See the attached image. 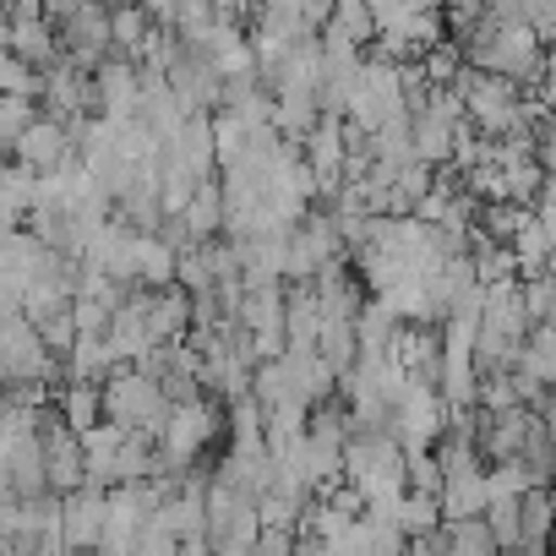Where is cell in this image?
<instances>
[{
	"mask_svg": "<svg viewBox=\"0 0 556 556\" xmlns=\"http://www.w3.org/2000/svg\"><path fill=\"white\" fill-rule=\"evenodd\" d=\"M104 420L110 426H121V431H131V437H148V442H159V431H164V420H169V399H164V388L153 382V377H142L137 366H121V371H110L104 377Z\"/></svg>",
	"mask_w": 556,
	"mask_h": 556,
	"instance_id": "6da1fadb",
	"label": "cell"
},
{
	"mask_svg": "<svg viewBox=\"0 0 556 556\" xmlns=\"http://www.w3.org/2000/svg\"><path fill=\"white\" fill-rule=\"evenodd\" d=\"M262 534V507L256 496L224 485L218 475L207 480V523H202V545L207 556H240L251 551V540Z\"/></svg>",
	"mask_w": 556,
	"mask_h": 556,
	"instance_id": "7a4b0ae2",
	"label": "cell"
},
{
	"mask_svg": "<svg viewBox=\"0 0 556 556\" xmlns=\"http://www.w3.org/2000/svg\"><path fill=\"white\" fill-rule=\"evenodd\" d=\"M39 447H45V480H50V496H72L88 485V458H83V437L61 426L55 404L39 426Z\"/></svg>",
	"mask_w": 556,
	"mask_h": 556,
	"instance_id": "3957f363",
	"label": "cell"
},
{
	"mask_svg": "<svg viewBox=\"0 0 556 556\" xmlns=\"http://www.w3.org/2000/svg\"><path fill=\"white\" fill-rule=\"evenodd\" d=\"M7 50L12 55H23L34 72H50V66H61V39H55V28H50V17L39 12V7H7Z\"/></svg>",
	"mask_w": 556,
	"mask_h": 556,
	"instance_id": "277c9868",
	"label": "cell"
},
{
	"mask_svg": "<svg viewBox=\"0 0 556 556\" xmlns=\"http://www.w3.org/2000/svg\"><path fill=\"white\" fill-rule=\"evenodd\" d=\"M104 518H110V491L83 485V491L61 496V534H66V551H99Z\"/></svg>",
	"mask_w": 556,
	"mask_h": 556,
	"instance_id": "5b68a950",
	"label": "cell"
},
{
	"mask_svg": "<svg viewBox=\"0 0 556 556\" xmlns=\"http://www.w3.org/2000/svg\"><path fill=\"white\" fill-rule=\"evenodd\" d=\"M77 159V148H72V131L61 126V121H34L28 131H23V142H17V159L12 164H23L28 175H55V169H66Z\"/></svg>",
	"mask_w": 556,
	"mask_h": 556,
	"instance_id": "8992f818",
	"label": "cell"
},
{
	"mask_svg": "<svg viewBox=\"0 0 556 556\" xmlns=\"http://www.w3.org/2000/svg\"><path fill=\"white\" fill-rule=\"evenodd\" d=\"M55 415H61L66 431L88 437L93 426H104V393H99L93 382H66V388L55 393Z\"/></svg>",
	"mask_w": 556,
	"mask_h": 556,
	"instance_id": "52a82bcc",
	"label": "cell"
},
{
	"mask_svg": "<svg viewBox=\"0 0 556 556\" xmlns=\"http://www.w3.org/2000/svg\"><path fill=\"white\" fill-rule=\"evenodd\" d=\"M34 191L39 175H28L23 164H0V229H17L34 213Z\"/></svg>",
	"mask_w": 556,
	"mask_h": 556,
	"instance_id": "ba28073f",
	"label": "cell"
},
{
	"mask_svg": "<svg viewBox=\"0 0 556 556\" xmlns=\"http://www.w3.org/2000/svg\"><path fill=\"white\" fill-rule=\"evenodd\" d=\"M317 361L333 371V377H350L355 371V361H361V339H355V323H323V333H317Z\"/></svg>",
	"mask_w": 556,
	"mask_h": 556,
	"instance_id": "9c48e42d",
	"label": "cell"
},
{
	"mask_svg": "<svg viewBox=\"0 0 556 556\" xmlns=\"http://www.w3.org/2000/svg\"><path fill=\"white\" fill-rule=\"evenodd\" d=\"M437 502H442V523H464V518H485V507H491V491H485V475H469V480H447Z\"/></svg>",
	"mask_w": 556,
	"mask_h": 556,
	"instance_id": "30bf717a",
	"label": "cell"
},
{
	"mask_svg": "<svg viewBox=\"0 0 556 556\" xmlns=\"http://www.w3.org/2000/svg\"><path fill=\"white\" fill-rule=\"evenodd\" d=\"M39 93H45V72H34L23 55L0 45V99H39Z\"/></svg>",
	"mask_w": 556,
	"mask_h": 556,
	"instance_id": "8fae6325",
	"label": "cell"
},
{
	"mask_svg": "<svg viewBox=\"0 0 556 556\" xmlns=\"http://www.w3.org/2000/svg\"><path fill=\"white\" fill-rule=\"evenodd\" d=\"M39 115H45V110H39V99H0V142H7V148L17 153L23 131H28Z\"/></svg>",
	"mask_w": 556,
	"mask_h": 556,
	"instance_id": "7c38bea8",
	"label": "cell"
},
{
	"mask_svg": "<svg viewBox=\"0 0 556 556\" xmlns=\"http://www.w3.org/2000/svg\"><path fill=\"white\" fill-rule=\"evenodd\" d=\"M404 458H409V469H404L409 491H415V496H442V469H437V458H431V453H404Z\"/></svg>",
	"mask_w": 556,
	"mask_h": 556,
	"instance_id": "4fadbf2b",
	"label": "cell"
},
{
	"mask_svg": "<svg viewBox=\"0 0 556 556\" xmlns=\"http://www.w3.org/2000/svg\"><path fill=\"white\" fill-rule=\"evenodd\" d=\"M485 491L491 496H523V491H534V480L523 475V464H491L485 469Z\"/></svg>",
	"mask_w": 556,
	"mask_h": 556,
	"instance_id": "5bb4252c",
	"label": "cell"
},
{
	"mask_svg": "<svg viewBox=\"0 0 556 556\" xmlns=\"http://www.w3.org/2000/svg\"><path fill=\"white\" fill-rule=\"evenodd\" d=\"M534 218H540V229H545V240H551V251H556V191H545V197L534 202Z\"/></svg>",
	"mask_w": 556,
	"mask_h": 556,
	"instance_id": "9a60e30c",
	"label": "cell"
},
{
	"mask_svg": "<svg viewBox=\"0 0 556 556\" xmlns=\"http://www.w3.org/2000/svg\"><path fill=\"white\" fill-rule=\"evenodd\" d=\"M534 415H540V426H545V437H551V447H556V388H545V393H540Z\"/></svg>",
	"mask_w": 556,
	"mask_h": 556,
	"instance_id": "2e32d148",
	"label": "cell"
},
{
	"mask_svg": "<svg viewBox=\"0 0 556 556\" xmlns=\"http://www.w3.org/2000/svg\"><path fill=\"white\" fill-rule=\"evenodd\" d=\"M0 556H12V540L7 534H0Z\"/></svg>",
	"mask_w": 556,
	"mask_h": 556,
	"instance_id": "e0dca14e",
	"label": "cell"
}]
</instances>
